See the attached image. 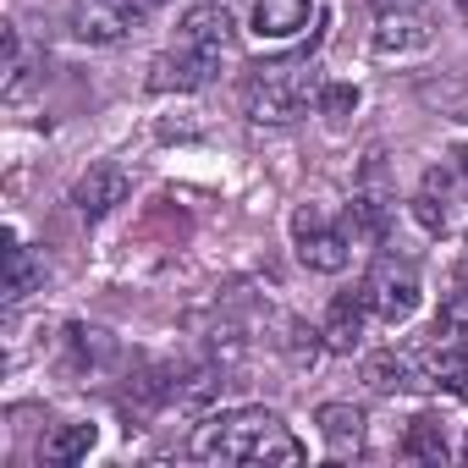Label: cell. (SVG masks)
<instances>
[{
	"label": "cell",
	"mask_w": 468,
	"mask_h": 468,
	"mask_svg": "<svg viewBox=\"0 0 468 468\" xmlns=\"http://www.w3.org/2000/svg\"><path fill=\"white\" fill-rule=\"evenodd\" d=\"M39 282H45V265L34 260V249L17 238V231H6V303H23Z\"/></svg>",
	"instance_id": "cell-16"
},
{
	"label": "cell",
	"mask_w": 468,
	"mask_h": 468,
	"mask_svg": "<svg viewBox=\"0 0 468 468\" xmlns=\"http://www.w3.org/2000/svg\"><path fill=\"white\" fill-rule=\"evenodd\" d=\"M314 424H320V441H325L331 457H358L364 452V413L353 402H325L314 413Z\"/></svg>",
	"instance_id": "cell-11"
},
{
	"label": "cell",
	"mask_w": 468,
	"mask_h": 468,
	"mask_svg": "<svg viewBox=\"0 0 468 468\" xmlns=\"http://www.w3.org/2000/svg\"><path fill=\"white\" fill-rule=\"evenodd\" d=\"M320 111H325L331 122L353 116V111H358V89H353V83H325V89H320Z\"/></svg>",
	"instance_id": "cell-18"
},
{
	"label": "cell",
	"mask_w": 468,
	"mask_h": 468,
	"mask_svg": "<svg viewBox=\"0 0 468 468\" xmlns=\"http://www.w3.org/2000/svg\"><path fill=\"white\" fill-rule=\"evenodd\" d=\"M176 50H187L193 61L220 72L231 61V50H238V23H231V12L220 0H198V6H187L182 23H176Z\"/></svg>",
	"instance_id": "cell-3"
},
{
	"label": "cell",
	"mask_w": 468,
	"mask_h": 468,
	"mask_svg": "<svg viewBox=\"0 0 468 468\" xmlns=\"http://www.w3.org/2000/svg\"><path fill=\"white\" fill-rule=\"evenodd\" d=\"M435 45V12L424 0H386L375 6V50L380 56H419Z\"/></svg>",
	"instance_id": "cell-5"
},
{
	"label": "cell",
	"mask_w": 468,
	"mask_h": 468,
	"mask_svg": "<svg viewBox=\"0 0 468 468\" xmlns=\"http://www.w3.org/2000/svg\"><path fill=\"white\" fill-rule=\"evenodd\" d=\"M320 0H254V34L260 39H292L309 28Z\"/></svg>",
	"instance_id": "cell-14"
},
{
	"label": "cell",
	"mask_w": 468,
	"mask_h": 468,
	"mask_svg": "<svg viewBox=\"0 0 468 468\" xmlns=\"http://www.w3.org/2000/svg\"><path fill=\"white\" fill-rule=\"evenodd\" d=\"M127 193H133V176H127V165H116V160H100V165H89V171L72 182V204H78L83 220H105L116 204H127Z\"/></svg>",
	"instance_id": "cell-8"
},
{
	"label": "cell",
	"mask_w": 468,
	"mask_h": 468,
	"mask_svg": "<svg viewBox=\"0 0 468 468\" xmlns=\"http://www.w3.org/2000/svg\"><path fill=\"white\" fill-rule=\"evenodd\" d=\"M463 12H468V0H463Z\"/></svg>",
	"instance_id": "cell-21"
},
{
	"label": "cell",
	"mask_w": 468,
	"mask_h": 468,
	"mask_svg": "<svg viewBox=\"0 0 468 468\" xmlns=\"http://www.w3.org/2000/svg\"><path fill=\"white\" fill-rule=\"evenodd\" d=\"M144 17V0H72V34L83 45H116Z\"/></svg>",
	"instance_id": "cell-7"
},
{
	"label": "cell",
	"mask_w": 468,
	"mask_h": 468,
	"mask_svg": "<svg viewBox=\"0 0 468 468\" xmlns=\"http://www.w3.org/2000/svg\"><path fill=\"white\" fill-rule=\"evenodd\" d=\"M94 441H100L94 424H56V430L39 441V463H50V468H72V463H83V457L94 452Z\"/></svg>",
	"instance_id": "cell-15"
},
{
	"label": "cell",
	"mask_w": 468,
	"mask_h": 468,
	"mask_svg": "<svg viewBox=\"0 0 468 468\" xmlns=\"http://www.w3.org/2000/svg\"><path fill=\"white\" fill-rule=\"evenodd\" d=\"M187 452L198 463H282V468H298L303 463V441L282 424V413L271 408H231V413H215L193 430Z\"/></svg>",
	"instance_id": "cell-1"
},
{
	"label": "cell",
	"mask_w": 468,
	"mask_h": 468,
	"mask_svg": "<svg viewBox=\"0 0 468 468\" xmlns=\"http://www.w3.org/2000/svg\"><path fill=\"white\" fill-rule=\"evenodd\" d=\"M402 457H408V463H446V457H452V446H446L441 419L419 413V419L408 424V435H402Z\"/></svg>",
	"instance_id": "cell-17"
},
{
	"label": "cell",
	"mask_w": 468,
	"mask_h": 468,
	"mask_svg": "<svg viewBox=\"0 0 468 468\" xmlns=\"http://www.w3.org/2000/svg\"><path fill=\"white\" fill-rule=\"evenodd\" d=\"M364 298H369V309H375V320L380 325H402L413 309H419V271L408 265V260H375V271L364 276Z\"/></svg>",
	"instance_id": "cell-6"
},
{
	"label": "cell",
	"mask_w": 468,
	"mask_h": 468,
	"mask_svg": "<svg viewBox=\"0 0 468 468\" xmlns=\"http://www.w3.org/2000/svg\"><path fill=\"white\" fill-rule=\"evenodd\" d=\"M457 171H463V176H468V144H463V149H457Z\"/></svg>",
	"instance_id": "cell-19"
},
{
	"label": "cell",
	"mask_w": 468,
	"mask_h": 468,
	"mask_svg": "<svg viewBox=\"0 0 468 468\" xmlns=\"http://www.w3.org/2000/svg\"><path fill=\"white\" fill-rule=\"evenodd\" d=\"M424 380L435 386V391H446V397H457V402H468V342H441V347H430L424 353Z\"/></svg>",
	"instance_id": "cell-13"
},
{
	"label": "cell",
	"mask_w": 468,
	"mask_h": 468,
	"mask_svg": "<svg viewBox=\"0 0 468 468\" xmlns=\"http://www.w3.org/2000/svg\"><path fill=\"white\" fill-rule=\"evenodd\" d=\"M375 6H386V0H375Z\"/></svg>",
	"instance_id": "cell-20"
},
{
	"label": "cell",
	"mask_w": 468,
	"mask_h": 468,
	"mask_svg": "<svg viewBox=\"0 0 468 468\" xmlns=\"http://www.w3.org/2000/svg\"><path fill=\"white\" fill-rule=\"evenodd\" d=\"M292 249H298V260H303L309 271H320V276H336V271H347V260H353L347 226H336L320 204H303V209L292 215Z\"/></svg>",
	"instance_id": "cell-4"
},
{
	"label": "cell",
	"mask_w": 468,
	"mask_h": 468,
	"mask_svg": "<svg viewBox=\"0 0 468 468\" xmlns=\"http://www.w3.org/2000/svg\"><path fill=\"white\" fill-rule=\"evenodd\" d=\"M320 67L309 56H276V61H254L243 78V111L260 127H287L298 122L309 105H320Z\"/></svg>",
	"instance_id": "cell-2"
},
{
	"label": "cell",
	"mask_w": 468,
	"mask_h": 468,
	"mask_svg": "<svg viewBox=\"0 0 468 468\" xmlns=\"http://www.w3.org/2000/svg\"><path fill=\"white\" fill-rule=\"evenodd\" d=\"M364 380H369L375 391H386V397H391V391H424V386H430V380H424V364L408 358V353H391V347L364 358Z\"/></svg>",
	"instance_id": "cell-12"
},
{
	"label": "cell",
	"mask_w": 468,
	"mask_h": 468,
	"mask_svg": "<svg viewBox=\"0 0 468 468\" xmlns=\"http://www.w3.org/2000/svg\"><path fill=\"white\" fill-rule=\"evenodd\" d=\"M369 320H375V309H369L364 287L336 292V298H331V314H325V325H320V342H325L331 353H358V342H364Z\"/></svg>",
	"instance_id": "cell-9"
},
{
	"label": "cell",
	"mask_w": 468,
	"mask_h": 468,
	"mask_svg": "<svg viewBox=\"0 0 468 468\" xmlns=\"http://www.w3.org/2000/svg\"><path fill=\"white\" fill-rule=\"evenodd\" d=\"M220 72H209L204 61H193L187 50H165V56H154V67H149V89L154 94H198V89H209Z\"/></svg>",
	"instance_id": "cell-10"
}]
</instances>
